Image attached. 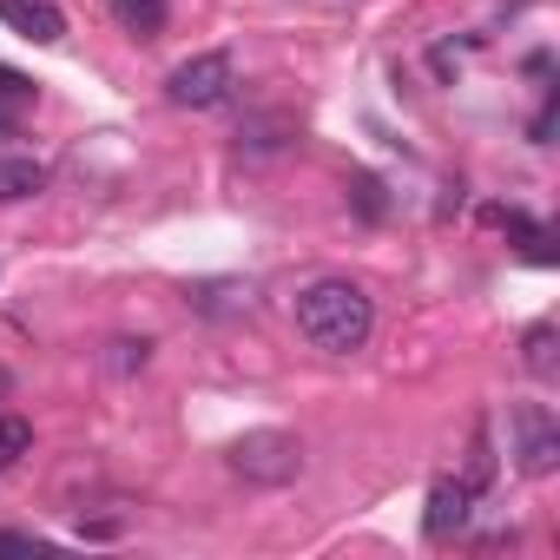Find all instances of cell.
Returning a JSON list of instances; mask_svg holds the SVG:
<instances>
[{
    "mask_svg": "<svg viewBox=\"0 0 560 560\" xmlns=\"http://www.w3.org/2000/svg\"><path fill=\"white\" fill-rule=\"evenodd\" d=\"M298 330L311 350L324 357H357L376 330V304L363 284H350V277H317V284L298 291Z\"/></svg>",
    "mask_w": 560,
    "mask_h": 560,
    "instance_id": "obj_1",
    "label": "cell"
},
{
    "mask_svg": "<svg viewBox=\"0 0 560 560\" xmlns=\"http://www.w3.org/2000/svg\"><path fill=\"white\" fill-rule=\"evenodd\" d=\"M47 540L40 534H0V553H40Z\"/></svg>",
    "mask_w": 560,
    "mask_h": 560,
    "instance_id": "obj_14",
    "label": "cell"
},
{
    "mask_svg": "<svg viewBox=\"0 0 560 560\" xmlns=\"http://www.w3.org/2000/svg\"><path fill=\"white\" fill-rule=\"evenodd\" d=\"M0 27H14L34 47H54L67 34V14L54 8V0H0Z\"/></svg>",
    "mask_w": 560,
    "mask_h": 560,
    "instance_id": "obj_6",
    "label": "cell"
},
{
    "mask_svg": "<svg viewBox=\"0 0 560 560\" xmlns=\"http://www.w3.org/2000/svg\"><path fill=\"white\" fill-rule=\"evenodd\" d=\"M8 389H14V376H8V370H0V396H8Z\"/></svg>",
    "mask_w": 560,
    "mask_h": 560,
    "instance_id": "obj_15",
    "label": "cell"
},
{
    "mask_svg": "<svg viewBox=\"0 0 560 560\" xmlns=\"http://www.w3.org/2000/svg\"><path fill=\"white\" fill-rule=\"evenodd\" d=\"M357 211H363L370 224H376V218L389 211V205H383V185H376V178H357Z\"/></svg>",
    "mask_w": 560,
    "mask_h": 560,
    "instance_id": "obj_13",
    "label": "cell"
},
{
    "mask_svg": "<svg viewBox=\"0 0 560 560\" xmlns=\"http://www.w3.org/2000/svg\"><path fill=\"white\" fill-rule=\"evenodd\" d=\"M231 86H237V60L231 54H191L185 67H172L165 100L185 106V113H211V106L231 100Z\"/></svg>",
    "mask_w": 560,
    "mask_h": 560,
    "instance_id": "obj_3",
    "label": "cell"
},
{
    "mask_svg": "<svg viewBox=\"0 0 560 560\" xmlns=\"http://www.w3.org/2000/svg\"><path fill=\"white\" fill-rule=\"evenodd\" d=\"M553 462H560V429H553V416H547L540 402H521V409H514V468H521V475H553Z\"/></svg>",
    "mask_w": 560,
    "mask_h": 560,
    "instance_id": "obj_5",
    "label": "cell"
},
{
    "mask_svg": "<svg viewBox=\"0 0 560 560\" xmlns=\"http://www.w3.org/2000/svg\"><path fill=\"white\" fill-rule=\"evenodd\" d=\"M34 80L27 73H14V67H0V113H14V106H34Z\"/></svg>",
    "mask_w": 560,
    "mask_h": 560,
    "instance_id": "obj_11",
    "label": "cell"
},
{
    "mask_svg": "<svg viewBox=\"0 0 560 560\" xmlns=\"http://www.w3.org/2000/svg\"><path fill=\"white\" fill-rule=\"evenodd\" d=\"M27 455H34V422L27 416H0V475L21 468Z\"/></svg>",
    "mask_w": 560,
    "mask_h": 560,
    "instance_id": "obj_10",
    "label": "cell"
},
{
    "mask_svg": "<svg viewBox=\"0 0 560 560\" xmlns=\"http://www.w3.org/2000/svg\"><path fill=\"white\" fill-rule=\"evenodd\" d=\"M8 126H14V113H0V132H8Z\"/></svg>",
    "mask_w": 560,
    "mask_h": 560,
    "instance_id": "obj_16",
    "label": "cell"
},
{
    "mask_svg": "<svg viewBox=\"0 0 560 560\" xmlns=\"http://www.w3.org/2000/svg\"><path fill=\"white\" fill-rule=\"evenodd\" d=\"M34 191H47V165L8 152V159H0V205H21V198H34Z\"/></svg>",
    "mask_w": 560,
    "mask_h": 560,
    "instance_id": "obj_7",
    "label": "cell"
},
{
    "mask_svg": "<svg viewBox=\"0 0 560 560\" xmlns=\"http://www.w3.org/2000/svg\"><path fill=\"white\" fill-rule=\"evenodd\" d=\"M106 14H113L126 34H139V40L165 34V21H172V8H165V0H106Z\"/></svg>",
    "mask_w": 560,
    "mask_h": 560,
    "instance_id": "obj_8",
    "label": "cell"
},
{
    "mask_svg": "<svg viewBox=\"0 0 560 560\" xmlns=\"http://www.w3.org/2000/svg\"><path fill=\"white\" fill-rule=\"evenodd\" d=\"M553 350H560V330H553V324H534V330L521 337V363H527V376L553 383V376H560V357H553Z\"/></svg>",
    "mask_w": 560,
    "mask_h": 560,
    "instance_id": "obj_9",
    "label": "cell"
},
{
    "mask_svg": "<svg viewBox=\"0 0 560 560\" xmlns=\"http://www.w3.org/2000/svg\"><path fill=\"white\" fill-rule=\"evenodd\" d=\"M145 357H152V343H145V337H139V343H132V337H119L106 363H113V370H145Z\"/></svg>",
    "mask_w": 560,
    "mask_h": 560,
    "instance_id": "obj_12",
    "label": "cell"
},
{
    "mask_svg": "<svg viewBox=\"0 0 560 560\" xmlns=\"http://www.w3.org/2000/svg\"><path fill=\"white\" fill-rule=\"evenodd\" d=\"M475 501H481V481L475 475H435L429 508H422V534L429 540H455L475 521Z\"/></svg>",
    "mask_w": 560,
    "mask_h": 560,
    "instance_id": "obj_4",
    "label": "cell"
},
{
    "mask_svg": "<svg viewBox=\"0 0 560 560\" xmlns=\"http://www.w3.org/2000/svg\"><path fill=\"white\" fill-rule=\"evenodd\" d=\"M231 475L257 481V488H284L304 475V442L284 435V429H250L231 442Z\"/></svg>",
    "mask_w": 560,
    "mask_h": 560,
    "instance_id": "obj_2",
    "label": "cell"
}]
</instances>
